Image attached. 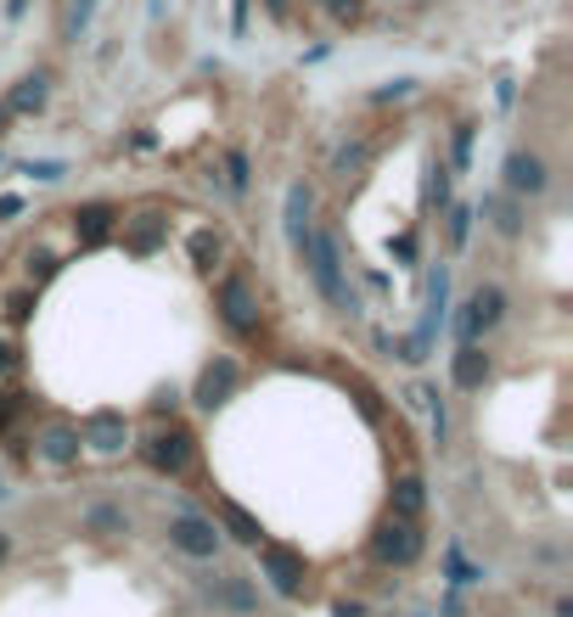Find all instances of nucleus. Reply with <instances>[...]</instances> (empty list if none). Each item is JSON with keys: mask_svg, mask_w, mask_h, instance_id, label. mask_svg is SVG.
<instances>
[{"mask_svg": "<svg viewBox=\"0 0 573 617\" xmlns=\"http://www.w3.org/2000/svg\"><path fill=\"white\" fill-rule=\"evenodd\" d=\"M366 157H371V152H366L360 141H355V146H344V152H338V174H355V168H366Z\"/></svg>", "mask_w": 573, "mask_h": 617, "instance_id": "2f4dec72", "label": "nucleus"}, {"mask_svg": "<svg viewBox=\"0 0 573 617\" xmlns=\"http://www.w3.org/2000/svg\"><path fill=\"white\" fill-rule=\"evenodd\" d=\"M472 219H478V208H472V203H450V208H444V236H450V247H456V253L472 241Z\"/></svg>", "mask_w": 573, "mask_h": 617, "instance_id": "b1692460", "label": "nucleus"}, {"mask_svg": "<svg viewBox=\"0 0 573 617\" xmlns=\"http://www.w3.org/2000/svg\"><path fill=\"white\" fill-rule=\"evenodd\" d=\"M422 511H428V483H422L417 472H405V477H393V489H388V516H405V522H422Z\"/></svg>", "mask_w": 573, "mask_h": 617, "instance_id": "f3484780", "label": "nucleus"}, {"mask_svg": "<svg viewBox=\"0 0 573 617\" xmlns=\"http://www.w3.org/2000/svg\"><path fill=\"white\" fill-rule=\"evenodd\" d=\"M444 578L450 589H467V584H483V567H472L461 545H444Z\"/></svg>", "mask_w": 573, "mask_h": 617, "instance_id": "393cba45", "label": "nucleus"}, {"mask_svg": "<svg viewBox=\"0 0 573 617\" xmlns=\"http://www.w3.org/2000/svg\"><path fill=\"white\" fill-rule=\"evenodd\" d=\"M259 551V578L276 589V595H298L304 589V573H309V562H304V551H293V545H276V539H259L254 545Z\"/></svg>", "mask_w": 573, "mask_h": 617, "instance_id": "39448f33", "label": "nucleus"}, {"mask_svg": "<svg viewBox=\"0 0 573 617\" xmlns=\"http://www.w3.org/2000/svg\"><path fill=\"white\" fill-rule=\"evenodd\" d=\"M304 264H309V281H315V292L326 298V309L355 320V315H360V298H355V287H349V264H344L338 230H309Z\"/></svg>", "mask_w": 573, "mask_h": 617, "instance_id": "f257e3e1", "label": "nucleus"}, {"mask_svg": "<svg viewBox=\"0 0 573 617\" xmlns=\"http://www.w3.org/2000/svg\"><path fill=\"white\" fill-rule=\"evenodd\" d=\"M192 455H197V438H192L186 426H152V432L141 438V461H146L157 477H181V472L192 466Z\"/></svg>", "mask_w": 573, "mask_h": 617, "instance_id": "20e7f679", "label": "nucleus"}, {"mask_svg": "<svg viewBox=\"0 0 573 617\" xmlns=\"http://www.w3.org/2000/svg\"><path fill=\"white\" fill-rule=\"evenodd\" d=\"M332 617H366V606H360V600H338Z\"/></svg>", "mask_w": 573, "mask_h": 617, "instance_id": "e433bc0d", "label": "nucleus"}, {"mask_svg": "<svg viewBox=\"0 0 573 617\" xmlns=\"http://www.w3.org/2000/svg\"><path fill=\"white\" fill-rule=\"evenodd\" d=\"M428 203L433 208H450V163H428Z\"/></svg>", "mask_w": 573, "mask_h": 617, "instance_id": "a878e982", "label": "nucleus"}, {"mask_svg": "<svg viewBox=\"0 0 573 617\" xmlns=\"http://www.w3.org/2000/svg\"><path fill=\"white\" fill-rule=\"evenodd\" d=\"M51 276H57V253H45V247L29 253V281H51Z\"/></svg>", "mask_w": 573, "mask_h": 617, "instance_id": "c756f323", "label": "nucleus"}, {"mask_svg": "<svg viewBox=\"0 0 573 617\" xmlns=\"http://www.w3.org/2000/svg\"><path fill=\"white\" fill-rule=\"evenodd\" d=\"M236 388H242V366L231 360V354H214L203 371H197V388H192V404L197 410H225L231 399H236Z\"/></svg>", "mask_w": 573, "mask_h": 617, "instance_id": "0eeeda50", "label": "nucleus"}, {"mask_svg": "<svg viewBox=\"0 0 573 617\" xmlns=\"http://www.w3.org/2000/svg\"><path fill=\"white\" fill-rule=\"evenodd\" d=\"M315 192L298 181V186H287V203H282V230H287V247L304 258V247H309V230H315Z\"/></svg>", "mask_w": 573, "mask_h": 617, "instance_id": "9b49d317", "label": "nucleus"}, {"mask_svg": "<svg viewBox=\"0 0 573 617\" xmlns=\"http://www.w3.org/2000/svg\"><path fill=\"white\" fill-rule=\"evenodd\" d=\"M7 556H12V534H0V567H7Z\"/></svg>", "mask_w": 573, "mask_h": 617, "instance_id": "ea45409f", "label": "nucleus"}, {"mask_svg": "<svg viewBox=\"0 0 573 617\" xmlns=\"http://www.w3.org/2000/svg\"><path fill=\"white\" fill-rule=\"evenodd\" d=\"M225 174H231V192L236 197L248 192V181H254V174H248V152H225Z\"/></svg>", "mask_w": 573, "mask_h": 617, "instance_id": "cd10ccee", "label": "nucleus"}, {"mask_svg": "<svg viewBox=\"0 0 573 617\" xmlns=\"http://www.w3.org/2000/svg\"><path fill=\"white\" fill-rule=\"evenodd\" d=\"M23 174H34V181H45V186H51V181H62L68 168H62V163H23Z\"/></svg>", "mask_w": 573, "mask_h": 617, "instance_id": "72a5a7b5", "label": "nucleus"}, {"mask_svg": "<svg viewBox=\"0 0 573 617\" xmlns=\"http://www.w3.org/2000/svg\"><path fill=\"white\" fill-rule=\"evenodd\" d=\"M79 450H91V455H124L130 450V421H124V410H91L85 421H79Z\"/></svg>", "mask_w": 573, "mask_h": 617, "instance_id": "1a4fd4ad", "label": "nucleus"}, {"mask_svg": "<svg viewBox=\"0 0 573 617\" xmlns=\"http://www.w3.org/2000/svg\"><path fill=\"white\" fill-rule=\"evenodd\" d=\"M219 539H236V545H259L265 539V527H259V516L248 511V505H236V500H219Z\"/></svg>", "mask_w": 573, "mask_h": 617, "instance_id": "dca6fc26", "label": "nucleus"}, {"mask_svg": "<svg viewBox=\"0 0 573 617\" xmlns=\"http://www.w3.org/2000/svg\"><path fill=\"white\" fill-rule=\"evenodd\" d=\"M113 230H119V208H113V203H85V208H73V241H79V247H102Z\"/></svg>", "mask_w": 573, "mask_h": 617, "instance_id": "ddd939ff", "label": "nucleus"}, {"mask_svg": "<svg viewBox=\"0 0 573 617\" xmlns=\"http://www.w3.org/2000/svg\"><path fill=\"white\" fill-rule=\"evenodd\" d=\"M23 208H29V203H23L18 192H7V197H0V225H7V219H18Z\"/></svg>", "mask_w": 573, "mask_h": 617, "instance_id": "c9c22d12", "label": "nucleus"}, {"mask_svg": "<svg viewBox=\"0 0 573 617\" xmlns=\"http://www.w3.org/2000/svg\"><path fill=\"white\" fill-rule=\"evenodd\" d=\"M417 404L428 410V432H433V450H444V444H450V410H444V393H439L433 382H422V388H417Z\"/></svg>", "mask_w": 573, "mask_h": 617, "instance_id": "aec40b11", "label": "nucleus"}, {"mask_svg": "<svg viewBox=\"0 0 573 617\" xmlns=\"http://www.w3.org/2000/svg\"><path fill=\"white\" fill-rule=\"evenodd\" d=\"M29 410V399L23 393H0V438H12V426H18V415Z\"/></svg>", "mask_w": 573, "mask_h": 617, "instance_id": "bb28decb", "label": "nucleus"}, {"mask_svg": "<svg viewBox=\"0 0 573 617\" xmlns=\"http://www.w3.org/2000/svg\"><path fill=\"white\" fill-rule=\"evenodd\" d=\"M34 304H40V298H34V287H23V292H12V298H7V320H12V326H23V320H34Z\"/></svg>", "mask_w": 573, "mask_h": 617, "instance_id": "c85d7f7f", "label": "nucleus"}, {"mask_svg": "<svg viewBox=\"0 0 573 617\" xmlns=\"http://www.w3.org/2000/svg\"><path fill=\"white\" fill-rule=\"evenodd\" d=\"M214 309H219V326L236 337V342H254L259 326H265V309H259V292L248 276H225L214 287Z\"/></svg>", "mask_w": 573, "mask_h": 617, "instance_id": "f03ea898", "label": "nucleus"}, {"mask_svg": "<svg viewBox=\"0 0 573 617\" xmlns=\"http://www.w3.org/2000/svg\"><path fill=\"white\" fill-rule=\"evenodd\" d=\"M501 174H507V192L518 197V203H529V197H545L551 192V163L540 157V152H507V163H501Z\"/></svg>", "mask_w": 573, "mask_h": 617, "instance_id": "9d476101", "label": "nucleus"}, {"mask_svg": "<svg viewBox=\"0 0 573 617\" xmlns=\"http://www.w3.org/2000/svg\"><path fill=\"white\" fill-rule=\"evenodd\" d=\"M45 96H51V91H45V79H40V73H29V79H18V84H12L7 113H40V107H45Z\"/></svg>", "mask_w": 573, "mask_h": 617, "instance_id": "5701e85b", "label": "nucleus"}, {"mask_svg": "<svg viewBox=\"0 0 573 617\" xmlns=\"http://www.w3.org/2000/svg\"><path fill=\"white\" fill-rule=\"evenodd\" d=\"M483 214H489V225H495L507 241H512V236H523V203H518L512 192H501V197H483Z\"/></svg>", "mask_w": 573, "mask_h": 617, "instance_id": "6ab92c4d", "label": "nucleus"}, {"mask_svg": "<svg viewBox=\"0 0 573 617\" xmlns=\"http://www.w3.org/2000/svg\"><path fill=\"white\" fill-rule=\"evenodd\" d=\"M422 527L405 522V516H382L377 534H371V562L377 567H417L422 562Z\"/></svg>", "mask_w": 573, "mask_h": 617, "instance_id": "7ed1b4c3", "label": "nucleus"}, {"mask_svg": "<svg viewBox=\"0 0 573 617\" xmlns=\"http://www.w3.org/2000/svg\"><path fill=\"white\" fill-rule=\"evenodd\" d=\"M85 527H91V534H102V539H119V534H130V511L124 505H91Z\"/></svg>", "mask_w": 573, "mask_h": 617, "instance_id": "4be33fe9", "label": "nucleus"}, {"mask_svg": "<svg viewBox=\"0 0 573 617\" xmlns=\"http://www.w3.org/2000/svg\"><path fill=\"white\" fill-rule=\"evenodd\" d=\"M461 611H467V606H461V595L450 589V595H444V617H461Z\"/></svg>", "mask_w": 573, "mask_h": 617, "instance_id": "4c0bfd02", "label": "nucleus"}, {"mask_svg": "<svg viewBox=\"0 0 573 617\" xmlns=\"http://www.w3.org/2000/svg\"><path fill=\"white\" fill-rule=\"evenodd\" d=\"M170 545L192 562H214L219 556V527L203 516V511H175L170 516Z\"/></svg>", "mask_w": 573, "mask_h": 617, "instance_id": "6e6552de", "label": "nucleus"}, {"mask_svg": "<svg viewBox=\"0 0 573 617\" xmlns=\"http://www.w3.org/2000/svg\"><path fill=\"white\" fill-rule=\"evenodd\" d=\"M186 258H192V270H219V258H225V236L214 230V225H197L192 236H186Z\"/></svg>", "mask_w": 573, "mask_h": 617, "instance_id": "a211bd4d", "label": "nucleus"}, {"mask_svg": "<svg viewBox=\"0 0 573 617\" xmlns=\"http://www.w3.org/2000/svg\"><path fill=\"white\" fill-rule=\"evenodd\" d=\"M315 7H326V0H315Z\"/></svg>", "mask_w": 573, "mask_h": 617, "instance_id": "37998d69", "label": "nucleus"}, {"mask_svg": "<svg viewBox=\"0 0 573 617\" xmlns=\"http://www.w3.org/2000/svg\"><path fill=\"white\" fill-rule=\"evenodd\" d=\"M489 371H495V366H489V354H483L478 342H456V354H450V382H456L461 393H478V388L489 382Z\"/></svg>", "mask_w": 573, "mask_h": 617, "instance_id": "4468645a", "label": "nucleus"}, {"mask_svg": "<svg viewBox=\"0 0 573 617\" xmlns=\"http://www.w3.org/2000/svg\"><path fill=\"white\" fill-rule=\"evenodd\" d=\"M507 320V287H478L467 304H461V315H456V342H478L483 331H495Z\"/></svg>", "mask_w": 573, "mask_h": 617, "instance_id": "423d86ee", "label": "nucleus"}, {"mask_svg": "<svg viewBox=\"0 0 573 617\" xmlns=\"http://www.w3.org/2000/svg\"><path fill=\"white\" fill-rule=\"evenodd\" d=\"M12 371H18V342L0 337V377H12Z\"/></svg>", "mask_w": 573, "mask_h": 617, "instance_id": "f704fd0d", "label": "nucleus"}, {"mask_svg": "<svg viewBox=\"0 0 573 617\" xmlns=\"http://www.w3.org/2000/svg\"><path fill=\"white\" fill-rule=\"evenodd\" d=\"M91 18H96V0H73V18H68V29L79 34V29H91Z\"/></svg>", "mask_w": 573, "mask_h": 617, "instance_id": "473e14b6", "label": "nucleus"}, {"mask_svg": "<svg viewBox=\"0 0 573 617\" xmlns=\"http://www.w3.org/2000/svg\"><path fill=\"white\" fill-rule=\"evenodd\" d=\"M265 7H270V18H287V12H293V0H265Z\"/></svg>", "mask_w": 573, "mask_h": 617, "instance_id": "58836bf2", "label": "nucleus"}, {"mask_svg": "<svg viewBox=\"0 0 573 617\" xmlns=\"http://www.w3.org/2000/svg\"><path fill=\"white\" fill-rule=\"evenodd\" d=\"M450 157H456V168H467V163H472V124H456V141H450Z\"/></svg>", "mask_w": 573, "mask_h": 617, "instance_id": "7c9ffc66", "label": "nucleus"}, {"mask_svg": "<svg viewBox=\"0 0 573 617\" xmlns=\"http://www.w3.org/2000/svg\"><path fill=\"white\" fill-rule=\"evenodd\" d=\"M0 500H7V477H0Z\"/></svg>", "mask_w": 573, "mask_h": 617, "instance_id": "79ce46f5", "label": "nucleus"}, {"mask_svg": "<svg viewBox=\"0 0 573 617\" xmlns=\"http://www.w3.org/2000/svg\"><path fill=\"white\" fill-rule=\"evenodd\" d=\"M7 119H12V113H7V107H0V130H7Z\"/></svg>", "mask_w": 573, "mask_h": 617, "instance_id": "a19ab883", "label": "nucleus"}, {"mask_svg": "<svg viewBox=\"0 0 573 617\" xmlns=\"http://www.w3.org/2000/svg\"><path fill=\"white\" fill-rule=\"evenodd\" d=\"M119 236H124V247H130L135 258H146V253L163 247V236H170V219H163V214H135V219L119 225Z\"/></svg>", "mask_w": 573, "mask_h": 617, "instance_id": "2eb2a0df", "label": "nucleus"}, {"mask_svg": "<svg viewBox=\"0 0 573 617\" xmlns=\"http://www.w3.org/2000/svg\"><path fill=\"white\" fill-rule=\"evenodd\" d=\"M214 595H219V600H225L236 617H254V611H259V589H254L248 578H242V573L219 578V584H214Z\"/></svg>", "mask_w": 573, "mask_h": 617, "instance_id": "412c9836", "label": "nucleus"}, {"mask_svg": "<svg viewBox=\"0 0 573 617\" xmlns=\"http://www.w3.org/2000/svg\"><path fill=\"white\" fill-rule=\"evenodd\" d=\"M34 455L45 461V466H57V472H68L79 455H85V450H79V426L73 421H51L45 432H40V444H34Z\"/></svg>", "mask_w": 573, "mask_h": 617, "instance_id": "f8f14e48", "label": "nucleus"}]
</instances>
